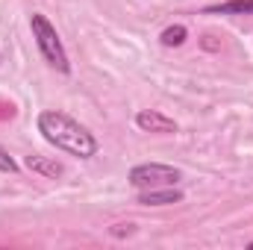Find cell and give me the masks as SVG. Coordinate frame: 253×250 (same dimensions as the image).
Returning <instances> with one entry per match:
<instances>
[{"label": "cell", "mask_w": 253, "mask_h": 250, "mask_svg": "<svg viewBox=\"0 0 253 250\" xmlns=\"http://www.w3.org/2000/svg\"><path fill=\"white\" fill-rule=\"evenodd\" d=\"M39 132L44 135V141H50L53 147H59L77 159H91L97 153V138L80 121H74L71 115H65L59 109H44L39 115Z\"/></svg>", "instance_id": "6da1fadb"}, {"label": "cell", "mask_w": 253, "mask_h": 250, "mask_svg": "<svg viewBox=\"0 0 253 250\" xmlns=\"http://www.w3.org/2000/svg\"><path fill=\"white\" fill-rule=\"evenodd\" d=\"M30 27H33V39H36L44 62L53 71H59V74H71V62H68V53H65V44L59 39V33H56V27L39 12L30 15Z\"/></svg>", "instance_id": "7a4b0ae2"}, {"label": "cell", "mask_w": 253, "mask_h": 250, "mask_svg": "<svg viewBox=\"0 0 253 250\" xmlns=\"http://www.w3.org/2000/svg\"><path fill=\"white\" fill-rule=\"evenodd\" d=\"M180 168L174 165H162V162H144L129 168V186L135 188H159V186H177L180 183Z\"/></svg>", "instance_id": "3957f363"}, {"label": "cell", "mask_w": 253, "mask_h": 250, "mask_svg": "<svg viewBox=\"0 0 253 250\" xmlns=\"http://www.w3.org/2000/svg\"><path fill=\"white\" fill-rule=\"evenodd\" d=\"M135 126L141 132H153V135H171V132H177V121L168 118V115H162V112H156V109H141L135 115Z\"/></svg>", "instance_id": "277c9868"}, {"label": "cell", "mask_w": 253, "mask_h": 250, "mask_svg": "<svg viewBox=\"0 0 253 250\" xmlns=\"http://www.w3.org/2000/svg\"><path fill=\"white\" fill-rule=\"evenodd\" d=\"M183 191H177L174 186H159V188H138L135 203L141 206H168V203H180Z\"/></svg>", "instance_id": "5b68a950"}, {"label": "cell", "mask_w": 253, "mask_h": 250, "mask_svg": "<svg viewBox=\"0 0 253 250\" xmlns=\"http://www.w3.org/2000/svg\"><path fill=\"white\" fill-rule=\"evenodd\" d=\"M24 165L33 171V174H42V177H47V180H56V177H62L65 174V168H62V162H56V159H47V156H27L24 159Z\"/></svg>", "instance_id": "8992f818"}, {"label": "cell", "mask_w": 253, "mask_h": 250, "mask_svg": "<svg viewBox=\"0 0 253 250\" xmlns=\"http://www.w3.org/2000/svg\"><path fill=\"white\" fill-rule=\"evenodd\" d=\"M206 15H253V0H227L206 6Z\"/></svg>", "instance_id": "52a82bcc"}, {"label": "cell", "mask_w": 253, "mask_h": 250, "mask_svg": "<svg viewBox=\"0 0 253 250\" xmlns=\"http://www.w3.org/2000/svg\"><path fill=\"white\" fill-rule=\"evenodd\" d=\"M186 39H189V30H186L183 24L165 27V30H162V36H159V42H162L165 47H180V44H183Z\"/></svg>", "instance_id": "ba28073f"}, {"label": "cell", "mask_w": 253, "mask_h": 250, "mask_svg": "<svg viewBox=\"0 0 253 250\" xmlns=\"http://www.w3.org/2000/svg\"><path fill=\"white\" fill-rule=\"evenodd\" d=\"M0 171H3V174H15V171H18L15 159H12V156L3 150V147H0Z\"/></svg>", "instance_id": "9c48e42d"}, {"label": "cell", "mask_w": 253, "mask_h": 250, "mask_svg": "<svg viewBox=\"0 0 253 250\" xmlns=\"http://www.w3.org/2000/svg\"><path fill=\"white\" fill-rule=\"evenodd\" d=\"M129 236V233H132V224H115V230H112V236Z\"/></svg>", "instance_id": "30bf717a"}, {"label": "cell", "mask_w": 253, "mask_h": 250, "mask_svg": "<svg viewBox=\"0 0 253 250\" xmlns=\"http://www.w3.org/2000/svg\"><path fill=\"white\" fill-rule=\"evenodd\" d=\"M248 248H251V250H253V242H251V245H248Z\"/></svg>", "instance_id": "8fae6325"}]
</instances>
